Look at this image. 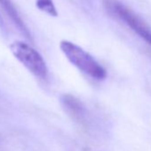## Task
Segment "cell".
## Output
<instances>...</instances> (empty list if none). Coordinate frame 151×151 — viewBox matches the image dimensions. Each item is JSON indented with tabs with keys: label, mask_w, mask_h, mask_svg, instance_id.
Here are the masks:
<instances>
[{
	"label": "cell",
	"mask_w": 151,
	"mask_h": 151,
	"mask_svg": "<svg viewBox=\"0 0 151 151\" xmlns=\"http://www.w3.org/2000/svg\"><path fill=\"white\" fill-rule=\"evenodd\" d=\"M60 48L68 61L93 79L101 81L107 78L106 69L86 51L76 44L62 40Z\"/></svg>",
	"instance_id": "1"
},
{
	"label": "cell",
	"mask_w": 151,
	"mask_h": 151,
	"mask_svg": "<svg viewBox=\"0 0 151 151\" xmlns=\"http://www.w3.org/2000/svg\"><path fill=\"white\" fill-rule=\"evenodd\" d=\"M10 49L14 56L36 78L45 80L48 76L47 65L42 55L23 41H14Z\"/></svg>",
	"instance_id": "2"
},
{
	"label": "cell",
	"mask_w": 151,
	"mask_h": 151,
	"mask_svg": "<svg viewBox=\"0 0 151 151\" xmlns=\"http://www.w3.org/2000/svg\"><path fill=\"white\" fill-rule=\"evenodd\" d=\"M109 8L118 19L151 46V29L140 17L117 0H112L109 3Z\"/></svg>",
	"instance_id": "3"
},
{
	"label": "cell",
	"mask_w": 151,
	"mask_h": 151,
	"mask_svg": "<svg viewBox=\"0 0 151 151\" xmlns=\"http://www.w3.org/2000/svg\"><path fill=\"white\" fill-rule=\"evenodd\" d=\"M60 102L63 109L71 117V119L82 126L88 125L86 109L78 99L70 94H64L60 99Z\"/></svg>",
	"instance_id": "4"
},
{
	"label": "cell",
	"mask_w": 151,
	"mask_h": 151,
	"mask_svg": "<svg viewBox=\"0 0 151 151\" xmlns=\"http://www.w3.org/2000/svg\"><path fill=\"white\" fill-rule=\"evenodd\" d=\"M0 5L3 6V8L6 10L8 16L13 20L14 25L16 28L20 30V32L29 40H31L30 33L27 28V26L24 24L23 21L22 20L20 14L18 13L17 9L15 8L12 0H0Z\"/></svg>",
	"instance_id": "5"
},
{
	"label": "cell",
	"mask_w": 151,
	"mask_h": 151,
	"mask_svg": "<svg viewBox=\"0 0 151 151\" xmlns=\"http://www.w3.org/2000/svg\"><path fill=\"white\" fill-rule=\"evenodd\" d=\"M36 5L39 10H41L42 12L51 16L55 17L58 15V12L55 8V6L52 2V0H37Z\"/></svg>",
	"instance_id": "6"
},
{
	"label": "cell",
	"mask_w": 151,
	"mask_h": 151,
	"mask_svg": "<svg viewBox=\"0 0 151 151\" xmlns=\"http://www.w3.org/2000/svg\"><path fill=\"white\" fill-rule=\"evenodd\" d=\"M0 29H2V30L6 29V27L4 26V21H3L1 15H0Z\"/></svg>",
	"instance_id": "7"
}]
</instances>
